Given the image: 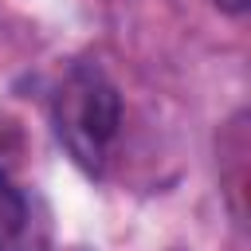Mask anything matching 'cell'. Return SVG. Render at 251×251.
<instances>
[{
    "instance_id": "6da1fadb",
    "label": "cell",
    "mask_w": 251,
    "mask_h": 251,
    "mask_svg": "<svg viewBox=\"0 0 251 251\" xmlns=\"http://www.w3.org/2000/svg\"><path fill=\"white\" fill-rule=\"evenodd\" d=\"M51 122L75 165H82L86 173H102L122 126V98L98 67L82 63L71 67L67 78L59 82L51 102Z\"/></svg>"
},
{
    "instance_id": "7a4b0ae2",
    "label": "cell",
    "mask_w": 251,
    "mask_h": 251,
    "mask_svg": "<svg viewBox=\"0 0 251 251\" xmlns=\"http://www.w3.org/2000/svg\"><path fill=\"white\" fill-rule=\"evenodd\" d=\"M27 227V196L0 173V251H16Z\"/></svg>"
},
{
    "instance_id": "3957f363",
    "label": "cell",
    "mask_w": 251,
    "mask_h": 251,
    "mask_svg": "<svg viewBox=\"0 0 251 251\" xmlns=\"http://www.w3.org/2000/svg\"><path fill=\"white\" fill-rule=\"evenodd\" d=\"M212 4H216V8H220V12H227V16H243V12H247V4H251V0H212Z\"/></svg>"
}]
</instances>
